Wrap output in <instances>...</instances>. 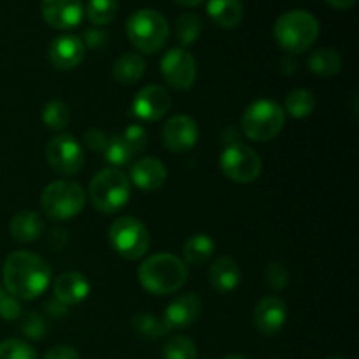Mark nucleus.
I'll return each mask as SVG.
<instances>
[{
	"label": "nucleus",
	"instance_id": "23",
	"mask_svg": "<svg viewBox=\"0 0 359 359\" xmlns=\"http://www.w3.org/2000/svg\"><path fill=\"white\" fill-rule=\"evenodd\" d=\"M146 60L137 53H126V55L119 56L112 65V77L118 81L119 84H135L140 77L146 74Z\"/></svg>",
	"mask_w": 359,
	"mask_h": 359
},
{
	"label": "nucleus",
	"instance_id": "29",
	"mask_svg": "<svg viewBox=\"0 0 359 359\" xmlns=\"http://www.w3.org/2000/svg\"><path fill=\"white\" fill-rule=\"evenodd\" d=\"M69 107H67L65 102L60 100V98L49 100L48 104H46L44 111H42V123H44L49 130H55V132H62V130L69 125Z\"/></svg>",
	"mask_w": 359,
	"mask_h": 359
},
{
	"label": "nucleus",
	"instance_id": "15",
	"mask_svg": "<svg viewBox=\"0 0 359 359\" xmlns=\"http://www.w3.org/2000/svg\"><path fill=\"white\" fill-rule=\"evenodd\" d=\"M200 314H202V300L195 293H184L179 294L167 305L161 321L168 332L170 330H186L195 325Z\"/></svg>",
	"mask_w": 359,
	"mask_h": 359
},
{
	"label": "nucleus",
	"instance_id": "2",
	"mask_svg": "<svg viewBox=\"0 0 359 359\" xmlns=\"http://www.w3.org/2000/svg\"><path fill=\"white\" fill-rule=\"evenodd\" d=\"M188 280V265L170 252H158L139 266V283L147 293L163 297L181 290Z\"/></svg>",
	"mask_w": 359,
	"mask_h": 359
},
{
	"label": "nucleus",
	"instance_id": "18",
	"mask_svg": "<svg viewBox=\"0 0 359 359\" xmlns=\"http://www.w3.org/2000/svg\"><path fill=\"white\" fill-rule=\"evenodd\" d=\"M167 175L168 172L163 161L153 156H146L132 163L128 179L130 184L142 189V191H154V189L161 188L165 184Z\"/></svg>",
	"mask_w": 359,
	"mask_h": 359
},
{
	"label": "nucleus",
	"instance_id": "1",
	"mask_svg": "<svg viewBox=\"0 0 359 359\" xmlns=\"http://www.w3.org/2000/svg\"><path fill=\"white\" fill-rule=\"evenodd\" d=\"M53 270L42 256L30 251H14L2 269L4 290L16 300H34L51 284Z\"/></svg>",
	"mask_w": 359,
	"mask_h": 359
},
{
	"label": "nucleus",
	"instance_id": "28",
	"mask_svg": "<svg viewBox=\"0 0 359 359\" xmlns=\"http://www.w3.org/2000/svg\"><path fill=\"white\" fill-rule=\"evenodd\" d=\"M118 0H88L86 16L95 27H105L118 16Z\"/></svg>",
	"mask_w": 359,
	"mask_h": 359
},
{
	"label": "nucleus",
	"instance_id": "27",
	"mask_svg": "<svg viewBox=\"0 0 359 359\" xmlns=\"http://www.w3.org/2000/svg\"><path fill=\"white\" fill-rule=\"evenodd\" d=\"M202 32V20L195 13H184L175 21V39L182 48L195 44Z\"/></svg>",
	"mask_w": 359,
	"mask_h": 359
},
{
	"label": "nucleus",
	"instance_id": "32",
	"mask_svg": "<svg viewBox=\"0 0 359 359\" xmlns=\"http://www.w3.org/2000/svg\"><path fill=\"white\" fill-rule=\"evenodd\" d=\"M102 154H104L105 161H107L109 165H112V168L125 167V165H128L133 158L132 149L126 146L123 137L119 135L111 137V139L107 140V146H105L104 153Z\"/></svg>",
	"mask_w": 359,
	"mask_h": 359
},
{
	"label": "nucleus",
	"instance_id": "30",
	"mask_svg": "<svg viewBox=\"0 0 359 359\" xmlns=\"http://www.w3.org/2000/svg\"><path fill=\"white\" fill-rule=\"evenodd\" d=\"M133 332L144 340H156L160 337H163L165 333H168V330L165 328L163 321L151 314H137L132 319Z\"/></svg>",
	"mask_w": 359,
	"mask_h": 359
},
{
	"label": "nucleus",
	"instance_id": "42",
	"mask_svg": "<svg viewBox=\"0 0 359 359\" xmlns=\"http://www.w3.org/2000/svg\"><path fill=\"white\" fill-rule=\"evenodd\" d=\"M298 69V62L294 58V55H286L283 60H280V70L284 74H294Z\"/></svg>",
	"mask_w": 359,
	"mask_h": 359
},
{
	"label": "nucleus",
	"instance_id": "14",
	"mask_svg": "<svg viewBox=\"0 0 359 359\" xmlns=\"http://www.w3.org/2000/svg\"><path fill=\"white\" fill-rule=\"evenodd\" d=\"M46 23L56 30H70L83 21V0H41Z\"/></svg>",
	"mask_w": 359,
	"mask_h": 359
},
{
	"label": "nucleus",
	"instance_id": "11",
	"mask_svg": "<svg viewBox=\"0 0 359 359\" xmlns=\"http://www.w3.org/2000/svg\"><path fill=\"white\" fill-rule=\"evenodd\" d=\"M160 72L165 83L174 90H189L196 79V60L184 48H174L163 55Z\"/></svg>",
	"mask_w": 359,
	"mask_h": 359
},
{
	"label": "nucleus",
	"instance_id": "37",
	"mask_svg": "<svg viewBox=\"0 0 359 359\" xmlns=\"http://www.w3.org/2000/svg\"><path fill=\"white\" fill-rule=\"evenodd\" d=\"M21 316V305L14 297H11L4 287H0V318L6 321H16Z\"/></svg>",
	"mask_w": 359,
	"mask_h": 359
},
{
	"label": "nucleus",
	"instance_id": "4",
	"mask_svg": "<svg viewBox=\"0 0 359 359\" xmlns=\"http://www.w3.org/2000/svg\"><path fill=\"white\" fill-rule=\"evenodd\" d=\"M88 195L98 212L114 214L128 203L132 184L121 168H104L91 179Z\"/></svg>",
	"mask_w": 359,
	"mask_h": 359
},
{
	"label": "nucleus",
	"instance_id": "39",
	"mask_svg": "<svg viewBox=\"0 0 359 359\" xmlns=\"http://www.w3.org/2000/svg\"><path fill=\"white\" fill-rule=\"evenodd\" d=\"M81 41H83L84 48L98 49L107 42V34L104 30H100V28H88Z\"/></svg>",
	"mask_w": 359,
	"mask_h": 359
},
{
	"label": "nucleus",
	"instance_id": "16",
	"mask_svg": "<svg viewBox=\"0 0 359 359\" xmlns=\"http://www.w3.org/2000/svg\"><path fill=\"white\" fill-rule=\"evenodd\" d=\"M287 319V307L279 297H265L256 304L252 321L263 337H273L284 328Z\"/></svg>",
	"mask_w": 359,
	"mask_h": 359
},
{
	"label": "nucleus",
	"instance_id": "26",
	"mask_svg": "<svg viewBox=\"0 0 359 359\" xmlns=\"http://www.w3.org/2000/svg\"><path fill=\"white\" fill-rule=\"evenodd\" d=\"M316 105H318V100H316L314 93L311 90H305V88H297V90L291 91L286 97V105H284V112L293 118L302 119L311 116L312 112L316 111Z\"/></svg>",
	"mask_w": 359,
	"mask_h": 359
},
{
	"label": "nucleus",
	"instance_id": "35",
	"mask_svg": "<svg viewBox=\"0 0 359 359\" xmlns=\"http://www.w3.org/2000/svg\"><path fill=\"white\" fill-rule=\"evenodd\" d=\"M265 283L269 284L270 290L283 291L290 283V272L286 266L279 262H272L265 269Z\"/></svg>",
	"mask_w": 359,
	"mask_h": 359
},
{
	"label": "nucleus",
	"instance_id": "3",
	"mask_svg": "<svg viewBox=\"0 0 359 359\" xmlns=\"http://www.w3.org/2000/svg\"><path fill=\"white\" fill-rule=\"evenodd\" d=\"M319 21L309 11H287L273 25L276 42L287 55H302L314 46L319 37Z\"/></svg>",
	"mask_w": 359,
	"mask_h": 359
},
{
	"label": "nucleus",
	"instance_id": "10",
	"mask_svg": "<svg viewBox=\"0 0 359 359\" xmlns=\"http://www.w3.org/2000/svg\"><path fill=\"white\" fill-rule=\"evenodd\" d=\"M46 160L60 175H74L83 168L84 151L72 135H56L46 146Z\"/></svg>",
	"mask_w": 359,
	"mask_h": 359
},
{
	"label": "nucleus",
	"instance_id": "17",
	"mask_svg": "<svg viewBox=\"0 0 359 359\" xmlns=\"http://www.w3.org/2000/svg\"><path fill=\"white\" fill-rule=\"evenodd\" d=\"M86 48L77 35L63 34L49 44L48 56L56 70H72L84 60Z\"/></svg>",
	"mask_w": 359,
	"mask_h": 359
},
{
	"label": "nucleus",
	"instance_id": "5",
	"mask_svg": "<svg viewBox=\"0 0 359 359\" xmlns=\"http://www.w3.org/2000/svg\"><path fill=\"white\" fill-rule=\"evenodd\" d=\"M170 27L163 14L154 9H139L126 21V35L137 51L156 55L167 44Z\"/></svg>",
	"mask_w": 359,
	"mask_h": 359
},
{
	"label": "nucleus",
	"instance_id": "40",
	"mask_svg": "<svg viewBox=\"0 0 359 359\" xmlns=\"http://www.w3.org/2000/svg\"><path fill=\"white\" fill-rule=\"evenodd\" d=\"M44 359H81V356L74 347L58 346V347H53V349L46 354Z\"/></svg>",
	"mask_w": 359,
	"mask_h": 359
},
{
	"label": "nucleus",
	"instance_id": "44",
	"mask_svg": "<svg viewBox=\"0 0 359 359\" xmlns=\"http://www.w3.org/2000/svg\"><path fill=\"white\" fill-rule=\"evenodd\" d=\"M174 2H177L179 6H184V7H195V6H200L203 0H174Z\"/></svg>",
	"mask_w": 359,
	"mask_h": 359
},
{
	"label": "nucleus",
	"instance_id": "31",
	"mask_svg": "<svg viewBox=\"0 0 359 359\" xmlns=\"http://www.w3.org/2000/svg\"><path fill=\"white\" fill-rule=\"evenodd\" d=\"M198 351H196L195 342L188 337L174 335L165 342L163 346V359H196Z\"/></svg>",
	"mask_w": 359,
	"mask_h": 359
},
{
	"label": "nucleus",
	"instance_id": "34",
	"mask_svg": "<svg viewBox=\"0 0 359 359\" xmlns=\"http://www.w3.org/2000/svg\"><path fill=\"white\" fill-rule=\"evenodd\" d=\"M21 318V332L27 339L30 340H42L44 339L46 332H48V325H46V319L42 318L37 312H25L20 316Z\"/></svg>",
	"mask_w": 359,
	"mask_h": 359
},
{
	"label": "nucleus",
	"instance_id": "41",
	"mask_svg": "<svg viewBox=\"0 0 359 359\" xmlns=\"http://www.w3.org/2000/svg\"><path fill=\"white\" fill-rule=\"evenodd\" d=\"M46 311H48V314L51 316V318H56V319L65 318V316L69 314V307H67L65 304H62V302L56 300V298L46 305Z\"/></svg>",
	"mask_w": 359,
	"mask_h": 359
},
{
	"label": "nucleus",
	"instance_id": "46",
	"mask_svg": "<svg viewBox=\"0 0 359 359\" xmlns=\"http://www.w3.org/2000/svg\"><path fill=\"white\" fill-rule=\"evenodd\" d=\"M330 359H346V358H330Z\"/></svg>",
	"mask_w": 359,
	"mask_h": 359
},
{
	"label": "nucleus",
	"instance_id": "21",
	"mask_svg": "<svg viewBox=\"0 0 359 359\" xmlns=\"http://www.w3.org/2000/svg\"><path fill=\"white\" fill-rule=\"evenodd\" d=\"M9 231L16 242L30 244L44 233V219L41 217V214L34 212V210H21L11 221Z\"/></svg>",
	"mask_w": 359,
	"mask_h": 359
},
{
	"label": "nucleus",
	"instance_id": "33",
	"mask_svg": "<svg viewBox=\"0 0 359 359\" xmlns=\"http://www.w3.org/2000/svg\"><path fill=\"white\" fill-rule=\"evenodd\" d=\"M0 359H37V353L30 344L20 339H9L0 342Z\"/></svg>",
	"mask_w": 359,
	"mask_h": 359
},
{
	"label": "nucleus",
	"instance_id": "24",
	"mask_svg": "<svg viewBox=\"0 0 359 359\" xmlns=\"http://www.w3.org/2000/svg\"><path fill=\"white\" fill-rule=\"evenodd\" d=\"M214 251H216V244H214L210 235L195 233L184 242L182 256H184L186 265L200 266V265H205V263L212 258Z\"/></svg>",
	"mask_w": 359,
	"mask_h": 359
},
{
	"label": "nucleus",
	"instance_id": "45",
	"mask_svg": "<svg viewBox=\"0 0 359 359\" xmlns=\"http://www.w3.org/2000/svg\"><path fill=\"white\" fill-rule=\"evenodd\" d=\"M223 359H248L245 356H242V354H230V356L223 358Z\"/></svg>",
	"mask_w": 359,
	"mask_h": 359
},
{
	"label": "nucleus",
	"instance_id": "20",
	"mask_svg": "<svg viewBox=\"0 0 359 359\" xmlns=\"http://www.w3.org/2000/svg\"><path fill=\"white\" fill-rule=\"evenodd\" d=\"M242 273L237 262L228 256H221L210 265L209 269V283L214 291L221 294H228L235 291L241 284Z\"/></svg>",
	"mask_w": 359,
	"mask_h": 359
},
{
	"label": "nucleus",
	"instance_id": "36",
	"mask_svg": "<svg viewBox=\"0 0 359 359\" xmlns=\"http://www.w3.org/2000/svg\"><path fill=\"white\" fill-rule=\"evenodd\" d=\"M121 137L133 154H139L146 149L147 132L142 125H130Z\"/></svg>",
	"mask_w": 359,
	"mask_h": 359
},
{
	"label": "nucleus",
	"instance_id": "7",
	"mask_svg": "<svg viewBox=\"0 0 359 359\" xmlns=\"http://www.w3.org/2000/svg\"><path fill=\"white\" fill-rule=\"evenodd\" d=\"M86 205V193L74 181H55L44 188L41 207L53 221H67L81 214Z\"/></svg>",
	"mask_w": 359,
	"mask_h": 359
},
{
	"label": "nucleus",
	"instance_id": "43",
	"mask_svg": "<svg viewBox=\"0 0 359 359\" xmlns=\"http://www.w3.org/2000/svg\"><path fill=\"white\" fill-rule=\"evenodd\" d=\"M335 9H351L356 4V0H326Z\"/></svg>",
	"mask_w": 359,
	"mask_h": 359
},
{
	"label": "nucleus",
	"instance_id": "13",
	"mask_svg": "<svg viewBox=\"0 0 359 359\" xmlns=\"http://www.w3.org/2000/svg\"><path fill=\"white\" fill-rule=\"evenodd\" d=\"M172 98L168 91L160 84H147L132 102V111L142 121H158L168 112Z\"/></svg>",
	"mask_w": 359,
	"mask_h": 359
},
{
	"label": "nucleus",
	"instance_id": "8",
	"mask_svg": "<svg viewBox=\"0 0 359 359\" xmlns=\"http://www.w3.org/2000/svg\"><path fill=\"white\" fill-rule=\"evenodd\" d=\"M107 238L111 248L125 259H140L151 245L146 224L132 216H121L109 226Z\"/></svg>",
	"mask_w": 359,
	"mask_h": 359
},
{
	"label": "nucleus",
	"instance_id": "25",
	"mask_svg": "<svg viewBox=\"0 0 359 359\" xmlns=\"http://www.w3.org/2000/svg\"><path fill=\"white\" fill-rule=\"evenodd\" d=\"M342 69V58L337 51L328 48L318 49L309 58V70L319 77H333Z\"/></svg>",
	"mask_w": 359,
	"mask_h": 359
},
{
	"label": "nucleus",
	"instance_id": "6",
	"mask_svg": "<svg viewBox=\"0 0 359 359\" xmlns=\"http://www.w3.org/2000/svg\"><path fill=\"white\" fill-rule=\"evenodd\" d=\"M241 125L248 139L255 142H269L283 132L286 125V112L277 102L259 98L245 107Z\"/></svg>",
	"mask_w": 359,
	"mask_h": 359
},
{
	"label": "nucleus",
	"instance_id": "12",
	"mask_svg": "<svg viewBox=\"0 0 359 359\" xmlns=\"http://www.w3.org/2000/svg\"><path fill=\"white\" fill-rule=\"evenodd\" d=\"M198 125L191 116H172L163 125L161 142L170 153H186L198 142Z\"/></svg>",
	"mask_w": 359,
	"mask_h": 359
},
{
	"label": "nucleus",
	"instance_id": "22",
	"mask_svg": "<svg viewBox=\"0 0 359 359\" xmlns=\"http://www.w3.org/2000/svg\"><path fill=\"white\" fill-rule=\"evenodd\" d=\"M207 14L221 28H235L244 16L241 0H209Z\"/></svg>",
	"mask_w": 359,
	"mask_h": 359
},
{
	"label": "nucleus",
	"instance_id": "19",
	"mask_svg": "<svg viewBox=\"0 0 359 359\" xmlns=\"http://www.w3.org/2000/svg\"><path fill=\"white\" fill-rule=\"evenodd\" d=\"M91 291V284L83 273L79 272H67L62 273L58 279L53 284V293L55 298L67 307L70 305H77L88 298Z\"/></svg>",
	"mask_w": 359,
	"mask_h": 359
},
{
	"label": "nucleus",
	"instance_id": "9",
	"mask_svg": "<svg viewBox=\"0 0 359 359\" xmlns=\"http://www.w3.org/2000/svg\"><path fill=\"white\" fill-rule=\"evenodd\" d=\"M219 167L230 181L237 184H249L259 177L263 170V161L255 149L245 144L233 142L224 147L221 153Z\"/></svg>",
	"mask_w": 359,
	"mask_h": 359
},
{
	"label": "nucleus",
	"instance_id": "38",
	"mask_svg": "<svg viewBox=\"0 0 359 359\" xmlns=\"http://www.w3.org/2000/svg\"><path fill=\"white\" fill-rule=\"evenodd\" d=\"M84 144L90 147L95 153H104L105 146H107V135H105L102 130L98 128H90L86 133H84Z\"/></svg>",
	"mask_w": 359,
	"mask_h": 359
}]
</instances>
